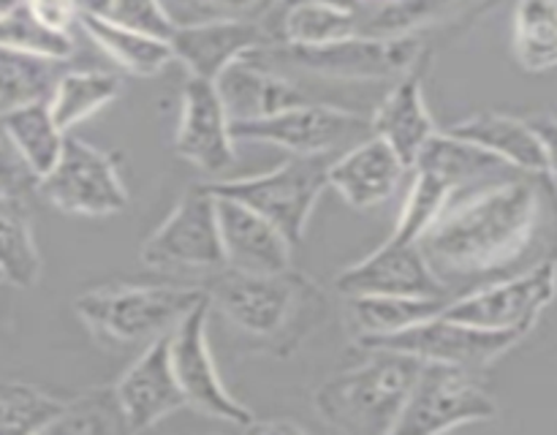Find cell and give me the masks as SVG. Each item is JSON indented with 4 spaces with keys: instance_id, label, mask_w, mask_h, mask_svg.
Masks as SVG:
<instances>
[{
    "instance_id": "ffe728a7",
    "label": "cell",
    "mask_w": 557,
    "mask_h": 435,
    "mask_svg": "<svg viewBox=\"0 0 557 435\" xmlns=\"http://www.w3.org/2000/svg\"><path fill=\"white\" fill-rule=\"evenodd\" d=\"M411 169L375 134L332 158L326 183L354 210H373L384 204Z\"/></svg>"
},
{
    "instance_id": "4fadbf2b",
    "label": "cell",
    "mask_w": 557,
    "mask_h": 435,
    "mask_svg": "<svg viewBox=\"0 0 557 435\" xmlns=\"http://www.w3.org/2000/svg\"><path fill=\"white\" fill-rule=\"evenodd\" d=\"M525 337L528 335L515 330H484V326L462 324V321L438 313L389 337L364 343L362 348H368V351L370 348H386V351L408 353L419 362L455 364V368L479 373V370L498 362L515 346H520Z\"/></svg>"
},
{
    "instance_id": "6da1fadb",
    "label": "cell",
    "mask_w": 557,
    "mask_h": 435,
    "mask_svg": "<svg viewBox=\"0 0 557 435\" xmlns=\"http://www.w3.org/2000/svg\"><path fill=\"white\" fill-rule=\"evenodd\" d=\"M417 245L449 297L557 259L555 177L517 172L455 190Z\"/></svg>"
},
{
    "instance_id": "ee69618b",
    "label": "cell",
    "mask_w": 557,
    "mask_h": 435,
    "mask_svg": "<svg viewBox=\"0 0 557 435\" xmlns=\"http://www.w3.org/2000/svg\"><path fill=\"white\" fill-rule=\"evenodd\" d=\"M20 3H25V0H0V14L9 9H14V5H20Z\"/></svg>"
},
{
    "instance_id": "836d02e7",
    "label": "cell",
    "mask_w": 557,
    "mask_h": 435,
    "mask_svg": "<svg viewBox=\"0 0 557 435\" xmlns=\"http://www.w3.org/2000/svg\"><path fill=\"white\" fill-rule=\"evenodd\" d=\"M63 400L30 384L0 381V433H47Z\"/></svg>"
},
{
    "instance_id": "7dc6e473",
    "label": "cell",
    "mask_w": 557,
    "mask_h": 435,
    "mask_svg": "<svg viewBox=\"0 0 557 435\" xmlns=\"http://www.w3.org/2000/svg\"><path fill=\"white\" fill-rule=\"evenodd\" d=\"M272 3H275V0H272Z\"/></svg>"
},
{
    "instance_id": "8992f818",
    "label": "cell",
    "mask_w": 557,
    "mask_h": 435,
    "mask_svg": "<svg viewBox=\"0 0 557 435\" xmlns=\"http://www.w3.org/2000/svg\"><path fill=\"white\" fill-rule=\"evenodd\" d=\"M330 163L332 156H292L264 174L207 179L201 185L212 196L234 199L259 212L272 226L281 228L283 237L297 248L305 239L321 194L330 188L326 183Z\"/></svg>"
},
{
    "instance_id": "7a4b0ae2",
    "label": "cell",
    "mask_w": 557,
    "mask_h": 435,
    "mask_svg": "<svg viewBox=\"0 0 557 435\" xmlns=\"http://www.w3.org/2000/svg\"><path fill=\"white\" fill-rule=\"evenodd\" d=\"M207 291L212 308L221 310L234 330L272 353L299 348L315 330L326 304L324 288L294 266L270 275L228 270Z\"/></svg>"
},
{
    "instance_id": "44dd1931",
    "label": "cell",
    "mask_w": 557,
    "mask_h": 435,
    "mask_svg": "<svg viewBox=\"0 0 557 435\" xmlns=\"http://www.w3.org/2000/svg\"><path fill=\"white\" fill-rule=\"evenodd\" d=\"M428 60H422L417 69L392 82L386 96L381 98L375 112L370 114V134L384 139L403 158L408 169L417 163L419 152L424 150V145L438 130L428 109V101H424L422 76Z\"/></svg>"
},
{
    "instance_id": "9c48e42d",
    "label": "cell",
    "mask_w": 557,
    "mask_h": 435,
    "mask_svg": "<svg viewBox=\"0 0 557 435\" xmlns=\"http://www.w3.org/2000/svg\"><path fill=\"white\" fill-rule=\"evenodd\" d=\"M36 194L65 215L109 217L128 207V188L114 156L71 134H65L54 166L38 179Z\"/></svg>"
},
{
    "instance_id": "83f0119b",
    "label": "cell",
    "mask_w": 557,
    "mask_h": 435,
    "mask_svg": "<svg viewBox=\"0 0 557 435\" xmlns=\"http://www.w3.org/2000/svg\"><path fill=\"white\" fill-rule=\"evenodd\" d=\"M65 60L0 47V114L30 103H49Z\"/></svg>"
},
{
    "instance_id": "1f68e13d",
    "label": "cell",
    "mask_w": 557,
    "mask_h": 435,
    "mask_svg": "<svg viewBox=\"0 0 557 435\" xmlns=\"http://www.w3.org/2000/svg\"><path fill=\"white\" fill-rule=\"evenodd\" d=\"M47 433H71V435H117L128 433L123 408H120L114 386H92L79 391L71 400H63V408L49 424Z\"/></svg>"
},
{
    "instance_id": "f6af8a7d",
    "label": "cell",
    "mask_w": 557,
    "mask_h": 435,
    "mask_svg": "<svg viewBox=\"0 0 557 435\" xmlns=\"http://www.w3.org/2000/svg\"><path fill=\"white\" fill-rule=\"evenodd\" d=\"M0 283H5V277H3V272H0Z\"/></svg>"
},
{
    "instance_id": "8fae6325",
    "label": "cell",
    "mask_w": 557,
    "mask_h": 435,
    "mask_svg": "<svg viewBox=\"0 0 557 435\" xmlns=\"http://www.w3.org/2000/svg\"><path fill=\"white\" fill-rule=\"evenodd\" d=\"M139 259L150 270H226L215 196L205 185L185 190L174 210L141 243Z\"/></svg>"
},
{
    "instance_id": "8d00e7d4",
    "label": "cell",
    "mask_w": 557,
    "mask_h": 435,
    "mask_svg": "<svg viewBox=\"0 0 557 435\" xmlns=\"http://www.w3.org/2000/svg\"><path fill=\"white\" fill-rule=\"evenodd\" d=\"M36 185L38 179L25 166V161L14 150L11 139L5 136L3 125H0V188H3V194L27 199L30 194H36Z\"/></svg>"
},
{
    "instance_id": "d6986e66",
    "label": "cell",
    "mask_w": 557,
    "mask_h": 435,
    "mask_svg": "<svg viewBox=\"0 0 557 435\" xmlns=\"http://www.w3.org/2000/svg\"><path fill=\"white\" fill-rule=\"evenodd\" d=\"M226 270L245 275H270L292 266L294 245L267 217L234 199L215 196Z\"/></svg>"
},
{
    "instance_id": "30bf717a",
    "label": "cell",
    "mask_w": 557,
    "mask_h": 435,
    "mask_svg": "<svg viewBox=\"0 0 557 435\" xmlns=\"http://www.w3.org/2000/svg\"><path fill=\"white\" fill-rule=\"evenodd\" d=\"M210 310L212 302L210 291H207V297L199 299L169 332V359H172L174 378L183 391L185 406L196 408L205 417L223 419V422H232L245 430L253 422L256 413L245 408L223 386L221 375H218L215 359L210 351V337H207Z\"/></svg>"
},
{
    "instance_id": "5bb4252c",
    "label": "cell",
    "mask_w": 557,
    "mask_h": 435,
    "mask_svg": "<svg viewBox=\"0 0 557 435\" xmlns=\"http://www.w3.org/2000/svg\"><path fill=\"white\" fill-rule=\"evenodd\" d=\"M275 47L267 22L259 16H212V20L177 22L169 49L172 58L196 79L215 82L226 65L256 49Z\"/></svg>"
},
{
    "instance_id": "484cf974",
    "label": "cell",
    "mask_w": 557,
    "mask_h": 435,
    "mask_svg": "<svg viewBox=\"0 0 557 435\" xmlns=\"http://www.w3.org/2000/svg\"><path fill=\"white\" fill-rule=\"evenodd\" d=\"M79 25L87 33V38L109 60H114L125 74L156 76L174 60L169 41L147 36L134 27L117 25V22L103 20V16H79Z\"/></svg>"
},
{
    "instance_id": "4316f807",
    "label": "cell",
    "mask_w": 557,
    "mask_h": 435,
    "mask_svg": "<svg viewBox=\"0 0 557 435\" xmlns=\"http://www.w3.org/2000/svg\"><path fill=\"white\" fill-rule=\"evenodd\" d=\"M120 92H123V82L109 71L65 69L49 98V112L60 130L71 134V128L79 125L82 120L92 117L112 101H117Z\"/></svg>"
},
{
    "instance_id": "ab89813d",
    "label": "cell",
    "mask_w": 557,
    "mask_h": 435,
    "mask_svg": "<svg viewBox=\"0 0 557 435\" xmlns=\"http://www.w3.org/2000/svg\"><path fill=\"white\" fill-rule=\"evenodd\" d=\"M201 5L215 11V16H259L272 5V0H201Z\"/></svg>"
},
{
    "instance_id": "3957f363",
    "label": "cell",
    "mask_w": 557,
    "mask_h": 435,
    "mask_svg": "<svg viewBox=\"0 0 557 435\" xmlns=\"http://www.w3.org/2000/svg\"><path fill=\"white\" fill-rule=\"evenodd\" d=\"M422 362L408 353L370 348V359L332 375L315 389L313 408L332 430L392 435Z\"/></svg>"
},
{
    "instance_id": "d6a6232c",
    "label": "cell",
    "mask_w": 557,
    "mask_h": 435,
    "mask_svg": "<svg viewBox=\"0 0 557 435\" xmlns=\"http://www.w3.org/2000/svg\"><path fill=\"white\" fill-rule=\"evenodd\" d=\"M411 188H408L400 215H397L395 232H392V237L403 239V243H419V237L428 232L430 223L441 215L449 196L455 194L446 179L428 172V169H411Z\"/></svg>"
},
{
    "instance_id": "4dcf8cb0",
    "label": "cell",
    "mask_w": 557,
    "mask_h": 435,
    "mask_svg": "<svg viewBox=\"0 0 557 435\" xmlns=\"http://www.w3.org/2000/svg\"><path fill=\"white\" fill-rule=\"evenodd\" d=\"M511 52L528 74L557 69V0H517Z\"/></svg>"
},
{
    "instance_id": "f35d334b",
    "label": "cell",
    "mask_w": 557,
    "mask_h": 435,
    "mask_svg": "<svg viewBox=\"0 0 557 435\" xmlns=\"http://www.w3.org/2000/svg\"><path fill=\"white\" fill-rule=\"evenodd\" d=\"M528 123L536 130L539 141H542L547 172L557 177V117L555 114H533V117H528Z\"/></svg>"
},
{
    "instance_id": "74e56055",
    "label": "cell",
    "mask_w": 557,
    "mask_h": 435,
    "mask_svg": "<svg viewBox=\"0 0 557 435\" xmlns=\"http://www.w3.org/2000/svg\"><path fill=\"white\" fill-rule=\"evenodd\" d=\"M25 5L38 22H44L52 30L71 33L74 22H79L74 0H25Z\"/></svg>"
},
{
    "instance_id": "ac0fdd59",
    "label": "cell",
    "mask_w": 557,
    "mask_h": 435,
    "mask_svg": "<svg viewBox=\"0 0 557 435\" xmlns=\"http://www.w3.org/2000/svg\"><path fill=\"white\" fill-rule=\"evenodd\" d=\"M114 391H117L128 433L156 427L158 422L185 408V397L174 378L172 359H169V335L147 343L145 351L114 384Z\"/></svg>"
},
{
    "instance_id": "e0dca14e",
    "label": "cell",
    "mask_w": 557,
    "mask_h": 435,
    "mask_svg": "<svg viewBox=\"0 0 557 435\" xmlns=\"http://www.w3.org/2000/svg\"><path fill=\"white\" fill-rule=\"evenodd\" d=\"M215 87L232 123H248V120L270 117L283 109L299 107V103L321 101L319 92L310 90L299 76L281 74L248 58L226 65L218 74Z\"/></svg>"
},
{
    "instance_id": "52a82bcc",
    "label": "cell",
    "mask_w": 557,
    "mask_h": 435,
    "mask_svg": "<svg viewBox=\"0 0 557 435\" xmlns=\"http://www.w3.org/2000/svg\"><path fill=\"white\" fill-rule=\"evenodd\" d=\"M370 136V117L341 103H299L270 117L232 123L234 141H259L292 156H332Z\"/></svg>"
},
{
    "instance_id": "d4e9b609",
    "label": "cell",
    "mask_w": 557,
    "mask_h": 435,
    "mask_svg": "<svg viewBox=\"0 0 557 435\" xmlns=\"http://www.w3.org/2000/svg\"><path fill=\"white\" fill-rule=\"evenodd\" d=\"M411 169H428V172L438 174L441 179L451 185V190L473 188V185L493 183V179L517 174V169H511L500 158L490 156L482 147L457 139L446 130H435L433 139L424 145V150L419 152L417 163Z\"/></svg>"
},
{
    "instance_id": "f546056e",
    "label": "cell",
    "mask_w": 557,
    "mask_h": 435,
    "mask_svg": "<svg viewBox=\"0 0 557 435\" xmlns=\"http://www.w3.org/2000/svg\"><path fill=\"white\" fill-rule=\"evenodd\" d=\"M0 272L5 283L33 288L41 277V253L33 237L27 201L0 194Z\"/></svg>"
},
{
    "instance_id": "b9f144b4",
    "label": "cell",
    "mask_w": 557,
    "mask_h": 435,
    "mask_svg": "<svg viewBox=\"0 0 557 435\" xmlns=\"http://www.w3.org/2000/svg\"><path fill=\"white\" fill-rule=\"evenodd\" d=\"M79 16H103L107 20L112 11V0H74Z\"/></svg>"
},
{
    "instance_id": "7c38bea8",
    "label": "cell",
    "mask_w": 557,
    "mask_h": 435,
    "mask_svg": "<svg viewBox=\"0 0 557 435\" xmlns=\"http://www.w3.org/2000/svg\"><path fill=\"white\" fill-rule=\"evenodd\" d=\"M557 297V259H547L525 272L457 294L444 315L484 330H515L528 335Z\"/></svg>"
},
{
    "instance_id": "603a6c76",
    "label": "cell",
    "mask_w": 557,
    "mask_h": 435,
    "mask_svg": "<svg viewBox=\"0 0 557 435\" xmlns=\"http://www.w3.org/2000/svg\"><path fill=\"white\" fill-rule=\"evenodd\" d=\"M446 134L482 147L517 172L549 174L544 147L528 117H515V114L504 112H476L449 125Z\"/></svg>"
},
{
    "instance_id": "d590c367",
    "label": "cell",
    "mask_w": 557,
    "mask_h": 435,
    "mask_svg": "<svg viewBox=\"0 0 557 435\" xmlns=\"http://www.w3.org/2000/svg\"><path fill=\"white\" fill-rule=\"evenodd\" d=\"M107 20L134 27L147 36L163 38V41H169L174 27H177V20L169 14L161 0H112V11H109Z\"/></svg>"
},
{
    "instance_id": "bcb514c9",
    "label": "cell",
    "mask_w": 557,
    "mask_h": 435,
    "mask_svg": "<svg viewBox=\"0 0 557 435\" xmlns=\"http://www.w3.org/2000/svg\"><path fill=\"white\" fill-rule=\"evenodd\" d=\"M0 194H3V188H0Z\"/></svg>"
},
{
    "instance_id": "60d3db41",
    "label": "cell",
    "mask_w": 557,
    "mask_h": 435,
    "mask_svg": "<svg viewBox=\"0 0 557 435\" xmlns=\"http://www.w3.org/2000/svg\"><path fill=\"white\" fill-rule=\"evenodd\" d=\"M245 430H250V433H308L297 422H267V419H253Z\"/></svg>"
},
{
    "instance_id": "e575fe53",
    "label": "cell",
    "mask_w": 557,
    "mask_h": 435,
    "mask_svg": "<svg viewBox=\"0 0 557 435\" xmlns=\"http://www.w3.org/2000/svg\"><path fill=\"white\" fill-rule=\"evenodd\" d=\"M0 47L44 54V58L54 60H69L76 52L71 33L52 30L44 22H38L25 3L0 14Z\"/></svg>"
},
{
    "instance_id": "cb8c5ba5",
    "label": "cell",
    "mask_w": 557,
    "mask_h": 435,
    "mask_svg": "<svg viewBox=\"0 0 557 435\" xmlns=\"http://www.w3.org/2000/svg\"><path fill=\"white\" fill-rule=\"evenodd\" d=\"M346 299V321L357 346L408 330L413 324L444 313L449 297H389V294H359Z\"/></svg>"
},
{
    "instance_id": "277c9868",
    "label": "cell",
    "mask_w": 557,
    "mask_h": 435,
    "mask_svg": "<svg viewBox=\"0 0 557 435\" xmlns=\"http://www.w3.org/2000/svg\"><path fill=\"white\" fill-rule=\"evenodd\" d=\"M281 74L321 82H395L430 58L422 36H351L332 44L299 47L275 44L245 54Z\"/></svg>"
},
{
    "instance_id": "7402d4cb",
    "label": "cell",
    "mask_w": 557,
    "mask_h": 435,
    "mask_svg": "<svg viewBox=\"0 0 557 435\" xmlns=\"http://www.w3.org/2000/svg\"><path fill=\"white\" fill-rule=\"evenodd\" d=\"M498 0H364L359 36H422V30L449 22L476 20Z\"/></svg>"
},
{
    "instance_id": "5b68a950",
    "label": "cell",
    "mask_w": 557,
    "mask_h": 435,
    "mask_svg": "<svg viewBox=\"0 0 557 435\" xmlns=\"http://www.w3.org/2000/svg\"><path fill=\"white\" fill-rule=\"evenodd\" d=\"M207 297L205 286H101L79 294L74 310L101 346H147L169 335Z\"/></svg>"
},
{
    "instance_id": "f1b7e54d",
    "label": "cell",
    "mask_w": 557,
    "mask_h": 435,
    "mask_svg": "<svg viewBox=\"0 0 557 435\" xmlns=\"http://www.w3.org/2000/svg\"><path fill=\"white\" fill-rule=\"evenodd\" d=\"M0 125L33 177L41 179L54 166L65 141V130L54 123L49 103H30L0 114Z\"/></svg>"
},
{
    "instance_id": "9a60e30c",
    "label": "cell",
    "mask_w": 557,
    "mask_h": 435,
    "mask_svg": "<svg viewBox=\"0 0 557 435\" xmlns=\"http://www.w3.org/2000/svg\"><path fill=\"white\" fill-rule=\"evenodd\" d=\"M232 120L218 96L215 82L188 76L180 98V123L174 130V152L194 163L210 179L226 177L237 163Z\"/></svg>"
},
{
    "instance_id": "c3c4849f",
    "label": "cell",
    "mask_w": 557,
    "mask_h": 435,
    "mask_svg": "<svg viewBox=\"0 0 557 435\" xmlns=\"http://www.w3.org/2000/svg\"><path fill=\"white\" fill-rule=\"evenodd\" d=\"M362 3H364V0H362Z\"/></svg>"
},
{
    "instance_id": "7bdbcfd3",
    "label": "cell",
    "mask_w": 557,
    "mask_h": 435,
    "mask_svg": "<svg viewBox=\"0 0 557 435\" xmlns=\"http://www.w3.org/2000/svg\"><path fill=\"white\" fill-rule=\"evenodd\" d=\"M275 3H324V5H335V9H346V11L362 9V0H275Z\"/></svg>"
},
{
    "instance_id": "ba28073f",
    "label": "cell",
    "mask_w": 557,
    "mask_h": 435,
    "mask_svg": "<svg viewBox=\"0 0 557 435\" xmlns=\"http://www.w3.org/2000/svg\"><path fill=\"white\" fill-rule=\"evenodd\" d=\"M495 417L498 402L476 373L455 364L422 362L392 435H435Z\"/></svg>"
},
{
    "instance_id": "2e32d148",
    "label": "cell",
    "mask_w": 557,
    "mask_h": 435,
    "mask_svg": "<svg viewBox=\"0 0 557 435\" xmlns=\"http://www.w3.org/2000/svg\"><path fill=\"white\" fill-rule=\"evenodd\" d=\"M335 286L343 297L389 294V297H449L424 261L417 243L389 237L384 245L337 272ZM451 299V297H449Z\"/></svg>"
}]
</instances>
